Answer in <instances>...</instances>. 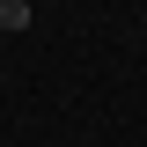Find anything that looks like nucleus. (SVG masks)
Wrapping results in <instances>:
<instances>
[{
    "instance_id": "1",
    "label": "nucleus",
    "mask_w": 147,
    "mask_h": 147,
    "mask_svg": "<svg viewBox=\"0 0 147 147\" xmlns=\"http://www.w3.org/2000/svg\"><path fill=\"white\" fill-rule=\"evenodd\" d=\"M30 15H37L30 0H0V30H7V37H15V30H30Z\"/></svg>"
}]
</instances>
